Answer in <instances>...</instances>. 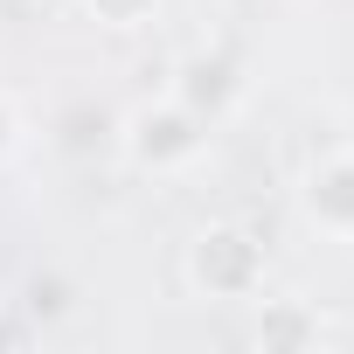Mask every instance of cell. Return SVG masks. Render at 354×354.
I'll return each mask as SVG.
<instances>
[{
	"instance_id": "277c9868",
	"label": "cell",
	"mask_w": 354,
	"mask_h": 354,
	"mask_svg": "<svg viewBox=\"0 0 354 354\" xmlns=\"http://www.w3.org/2000/svg\"><path fill=\"white\" fill-rule=\"evenodd\" d=\"M313 340H319V319L299 306H271L257 319V347H313Z\"/></svg>"
},
{
	"instance_id": "5b68a950",
	"label": "cell",
	"mask_w": 354,
	"mask_h": 354,
	"mask_svg": "<svg viewBox=\"0 0 354 354\" xmlns=\"http://www.w3.org/2000/svg\"><path fill=\"white\" fill-rule=\"evenodd\" d=\"M84 8H91L104 28H139V21H153L160 0H84Z\"/></svg>"
},
{
	"instance_id": "7a4b0ae2",
	"label": "cell",
	"mask_w": 354,
	"mask_h": 354,
	"mask_svg": "<svg viewBox=\"0 0 354 354\" xmlns=\"http://www.w3.org/2000/svg\"><path fill=\"white\" fill-rule=\"evenodd\" d=\"M188 278L209 299H257V285H264V243L243 223H209L188 243Z\"/></svg>"
},
{
	"instance_id": "3957f363",
	"label": "cell",
	"mask_w": 354,
	"mask_h": 354,
	"mask_svg": "<svg viewBox=\"0 0 354 354\" xmlns=\"http://www.w3.org/2000/svg\"><path fill=\"white\" fill-rule=\"evenodd\" d=\"M306 216L333 236H354V153H326L306 174Z\"/></svg>"
},
{
	"instance_id": "6da1fadb",
	"label": "cell",
	"mask_w": 354,
	"mask_h": 354,
	"mask_svg": "<svg viewBox=\"0 0 354 354\" xmlns=\"http://www.w3.org/2000/svg\"><path fill=\"white\" fill-rule=\"evenodd\" d=\"M125 160L132 167H146V174H181L188 160H202V146H209V118L195 111V104H181V97H160V104H139V111H125Z\"/></svg>"
},
{
	"instance_id": "52a82bcc",
	"label": "cell",
	"mask_w": 354,
	"mask_h": 354,
	"mask_svg": "<svg viewBox=\"0 0 354 354\" xmlns=\"http://www.w3.org/2000/svg\"><path fill=\"white\" fill-rule=\"evenodd\" d=\"M0 319H8V299H0Z\"/></svg>"
},
{
	"instance_id": "8992f818",
	"label": "cell",
	"mask_w": 354,
	"mask_h": 354,
	"mask_svg": "<svg viewBox=\"0 0 354 354\" xmlns=\"http://www.w3.org/2000/svg\"><path fill=\"white\" fill-rule=\"evenodd\" d=\"M15 153H21V111H15L8 91H0V167H8Z\"/></svg>"
}]
</instances>
